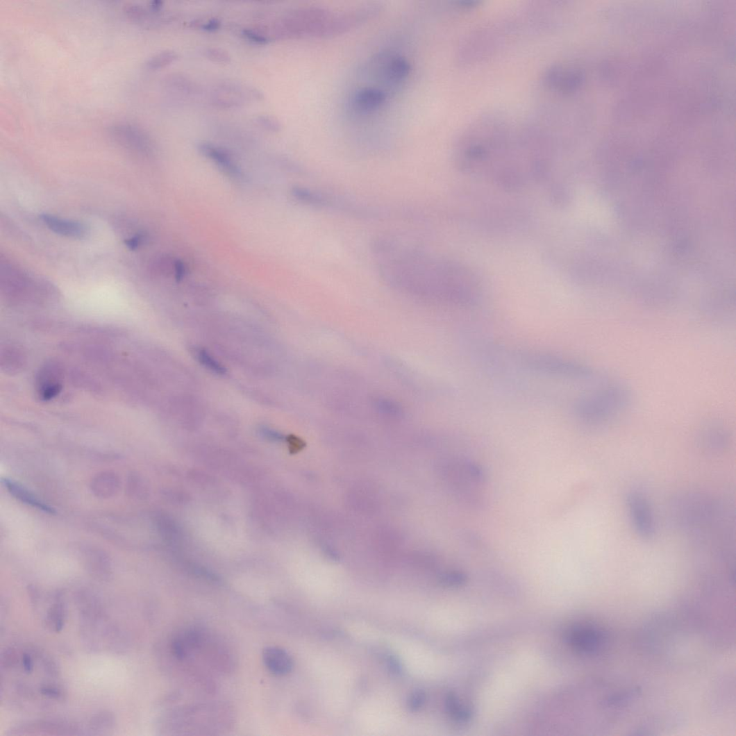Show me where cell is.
<instances>
[{"label": "cell", "mask_w": 736, "mask_h": 736, "mask_svg": "<svg viewBox=\"0 0 736 736\" xmlns=\"http://www.w3.org/2000/svg\"><path fill=\"white\" fill-rule=\"evenodd\" d=\"M374 251L380 276L398 289L460 308L479 299L477 278L463 265L392 238L376 242Z\"/></svg>", "instance_id": "cell-1"}, {"label": "cell", "mask_w": 736, "mask_h": 736, "mask_svg": "<svg viewBox=\"0 0 736 736\" xmlns=\"http://www.w3.org/2000/svg\"><path fill=\"white\" fill-rule=\"evenodd\" d=\"M477 122L460 138L455 157L458 165L475 174H492L505 144L503 127L494 120Z\"/></svg>", "instance_id": "cell-2"}, {"label": "cell", "mask_w": 736, "mask_h": 736, "mask_svg": "<svg viewBox=\"0 0 736 736\" xmlns=\"http://www.w3.org/2000/svg\"><path fill=\"white\" fill-rule=\"evenodd\" d=\"M519 358L521 365L530 371L576 382L587 380L599 373L578 361L545 352H521Z\"/></svg>", "instance_id": "cell-3"}, {"label": "cell", "mask_w": 736, "mask_h": 736, "mask_svg": "<svg viewBox=\"0 0 736 736\" xmlns=\"http://www.w3.org/2000/svg\"><path fill=\"white\" fill-rule=\"evenodd\" d=\"M446 474L460 502L474 508L483 506L486 475L479 464L460 458L449 462Z\"/></svg>", "instance_id": "cell-4"}, {"label": "cell", "mask_w": 736, "mask_h": 736, "mask_svg": "<svg viewBox=\"0 0 736 736\" xmlns=\"http://www.w3.org/2000/svg\"><path fill=\"white\" fill-rule=\"evenodd\" d=\"M369 73L380 84L381 89L394 90L403 85L410 76L411 65L403 56L391 51L376 55L368 65Z\"/></svg>", "instance_id": "cell-5"}, {"label": "cell", "mask_w": 736, "mask_h": 736, "mask_svg": "<svg viewBox=\"0 0 736 736\" xmlns=\"http://www.w3.org/2000/svg\"><path fill=\"white\" fill-rule=\"evenodd\" d=\"M109 133L117 144L134 153L147 155L152 151V142L149 134L131 122H116L110 126Z\"/></svg>", "instance_id": "cell-6"}, {"label": "cell", "mask_w": 736, "mask_h": 736, "mask_svg": "<svg viewBox=\"0 0 736 736\" xmlns=\"http://www.w3.org/2000/svg\"><path fill=\"white\" fill-rule=\"evenodd\" d=\"M567 643L574 650L584 653L598 652L605 644V633L599 627L588 624H578L565 632Z\"/></svg>", "instance_id": "cell-7"}, {"label": "cell", "mask_w": 736, "mask_h": 736, "mask_svg": "<svg viewBox=\"0 0 736 736\" xmlns=\"http://www.w3.org/2000/svg\"><path fill=\"white\" fill-rule=\"evenodd\" d=\"M628 507L638 535L644 540L651 539L655 533V523L647 499L642 493L633 490L628 494Z\"/></svg>", "instance_id": "cell-8"}, {"label": "cell", "mask_w": 736, "mask_h": 736, "mask_svg": "<svg viewBox=\"0 0 736 736\" xmlns=\"http://www.w3.org/2000/svg\"><path fill=\"white\" fill-rule=\"evenodd\" d=\"M543 81L546 87L551 92L567 95L580 88L583 76L578 69L558 65L545 72Z\"/></svg>", "instance_id": "cell-9"}, {"label": "cell", "mask_w": 736, "mask_h": 736, "mask_svg": "<svg viewBox=\"0 0 736 736\" xmlns=\"http://www.w3.org/2000/svg\"><path fill=\"white\" fill-rule=\"evenodd\" d=\"M387 93L379 87H365L352 96V110L358 115H367L379 110L385 103Z\"/></svg>", "instance_id": "cell-10"}, {"label": "cell", "mask_w": 736, "mask_h": 736, "mask_svg": "<svg viewBox=\"0 0 736 736\" xmlns=\"http://www.w3.org/2000/svg\"><path fill=\"white\" fill-rule=\"evenodd\" d=\"M262 658L265 667L275 676H287L293 669L292 658L282 648L274 646L265 647Z\"/></svg>", "instance_id": "cell-11"}, {"label": "cell", "mask_w": 736, "mask_h": 736, "mask_svg": "<svg viewBox=\"0 0 736 736\" xmlns=\"http://www.w3.org/2000/svg\"><path fill=\"white\" fill-rule=\"evenodd\" d=\"M43 222L52 232L69 238L81 239L88 234L85 224L72 220L59 218L53 215H43Z\"/></svg>", "instance_id": "cell-12"}, {"label": "cell", "mask_w": 736, "mask_h": 736, "mask_svg": "<svg viewBox=\"0 0 736 736\" xmlns=\"http://www.w3.org/2000/svg\"><path fill=\"white\" fill-rule=\"evenodd\" d=\"M201 152L212 159L224 172L232 176H238L240 171L231 156L226 151L212 144H203L199 147Z\"/></svg>", "instance_id": "cell-13"}, {"label": "cell", "mask_w": 736, "mask_h": 736, "mask_svg": "<svg viewBox=\"0 0 736 736\" xmlns=\"http://www.w3.org/2000/svg\"><path fill=\"white\" fill-rule=\"evenodd\" d=\"M3 483L10 494L19 501L38 510H43L44 512L49 514L53 515L56 513V511L53 508L50 507L43 501H40L23 485L8 479H4Z\"/></svg>", "instance_id": "cell-14"}, {"label": "cell", "mask_w": 736, "mask_h": 736, "mask_svg": "<svg viewBox=\"0 0 736 736\" xmlns=\"http://www.w3.org/2000/svg\"><path fill=\"white\" fill-rule=\"evenodd\" d=\"M66 620V607L62 596L56 594L47 608L44 617L46 626L51 631L59 632L63 628Z\"/></svg>", "instance_id": "cell-15"}, {"label": "cell", "mask_w": 736, "mask_h": 736, "mask_svg": "<svg viewBox=\"0 0 736 736\" xmlns=\"http://www.w3.org/2000/svg\"><path fill=\"white\" fill-rule=\"evenodd\" d=\"M701 440L706 447L712 449H724L729 440L728 432L721 423H710L703 428Z\"/></svg>", "instance_id": "cell-16"}, {"label": "cell", "mask_w": 736, "mask_h": 736, "mask_svg": "<svg viewBox=\"0 0 736 736\" xmlns=\"http://www.w3.org/2000/svg\"><path fill=\"white\" fill-rule=\"evenodd\" d=\"M120 487V481L115 474L108 472L97 475L92 481V492L97 496L107 499L113 496Z\"/></svg>", "instance_id": "cell-17"}, {"label": "cell", "mask_w": 736, "mask_h": 736, "mask_svg": "<svg viewBox=\"0 0 736 736\" xmlns=\"http://www.w3.org/2000/svg\"><path fill=\"white\" fill-rule=\"evenodd\" d=\"M445 706L449 717L456 722L467 723L473 717L472 710L464 705L453 692L446 695Z\"/></svg>", "instance_id": "cell-18"}, {"label": "cell", "mask_w": 736, "mask_h": 736, "mask_svg": "<svg viewBox=\"0 0 736 736\" xmlns=\"http://www.w3.org/2000/svg\"><path fill=\"white\" fill-rule=\"evenodd\" d=\"M178 56L172 51H165L159 52L151 56L146 62V67L151 70H156L165 67L176 60Z\"/></svg>", "instance_id": "cell-19"}, {"label": "cell", "mask_w": 736, "mask_h": 736, "mask_svg": "<svg viewBox=\"0 0 736 736\" xmlns=\"http://www.w3.org/2000/svg\"><path fill=\"white\" fill-rule=\"evenodd\" d=\"M467 576L464 572L459 570L446 571L440 578V582L442 585L451 587L462 586L467 582Z\"/></svg>", "instance_id": "cell-20"}, {"label": "cell", "mask_w": 736, "mask_h": 736, "mask_svg": "<svg viewBox=\"0 0 736 736\" xmlns=\"http://www.w3.org/2000/svg\"><path fill=\"white\" fill-rule=\"evenodd\" d=\"M115 718L109 712H101L95 715L90 721L91 730H108L113 728Z\"/></svg>", "instance_id": "cell-21"}, {"label": "cell", "mask_w": 736, "mask_h": 736, "mask_svg": "<svg viewBox=\"0 0 736 736\" xmlns=\"http://www.w3.org/2000/svg\"><path fill=\"white\" fill-rule=\"evenodd\" d=\"M199 359L202 365L207 367L212 371L223 375L226 374V368L215 360L207 351H201L199 353Z\"/></svg>", "instance_id": "cell-22"}, {"label": "cell", "mask_w": 736, "mask_h": 736, "mask_svg": "<svg viewBox=\"0 0 736 736\" xmlns=\"http://www.w3.org/2000/svg\"><path fill=\"white\" fill-rule=\"evenodd\" d=\"M426 701V693L421 689L414 691L408 699L407 705L412 712L419 711L425 705Z\"/></svg>", "instance_id": "cell-23"}, {"label": "cell", "mask_w": 736, "mask_h": 736, "mask_svg": "<svg viewBox=\"0 0 736 736\" xmlns=\"http://www.w3.org/2000/svg\"><path fill=\"white\" fill-rule=\"evenodd\" d=\"M258 126L271 132H278L281 128L280 122L271 116H260L256 119Z\"/></svg>", "instance_id": "cell-24"}, {"label": "cell", "mask_w": 736, "mask_h": 736, "mask_svg": "<svg viewBox=\"0 0 736 736\" xmlns=\"http://www.w3.org/2000/svg\"><path fill=\"white\" fill-rule=\"evenodd\" d=\"M206 55L209 59L215 61V62L220 64H228L231 62V57L229 53L220 49H209L206 51Z\"/></svg>", "instance_id": "cell-25"}, {"label": "cell", "mask_w": 736, "mask_h": 736, "mask_svg": "<svg viewBox=\"0 0 736 736\" xmlns=\"http://www.w3.org/2000/svg\"><path fill=\"white\" fill-rule=\"evenodd\" d=\"M243 34L251 42L258 44H267L269 42V39L267 37L254 31L245 30L243 31Z\"/></svg>", "instance_id": "cell-26"}, {"label": "cell", "mask_w": 736, "mask_h": 736, "mask_svg": "<svg viewBox=\"0 0 736 736\" xmlns=\"http://www.w3.org/2000/svg\"><path fill=\"white\" fill-rule=\"evenodd\" d=\"M387 666L388 670H390L391 673H393L394 674H399L402 671V667L400 662H399L397 659L393 656H390L387 658Z\"/></svg>", "instance_id": "cell-27"}, {"label": "cell", "mask_w": 736, "mask_h": 736, "mask_svg": "<svg viewBox=\"0 0 736 736\" xmlns=\"http://www.w3.org/2000/svg\"><path fill=\"white\" fill-rule=\"evenodd\" d=\"M143 238L144 237L142 235H136L126 240V244L130 249L135 250L138 248L139 245L142 243Z\"/></svg>", "instance_id": "cell-28"}, {"label": "cell", "mask_w": 736, "mask_h": 736, "mask_svg": "<svg viewBox=\"0 0 736 736\" xmlns=\"http://www.w3.org/2000/svg\"><path fill=\"white\" fill-rule=\"evenodd\" d=\"M175 269L177 280H181L183 276L185 275V268H184L183 263L177 262L176 264Z\"/></svg>", "instance_id": "cell-29"}, {"label": "cell", "mask_w": 736, "mask_h": 736, "mask_svg": "<svg viewBox=\"0 0 736 736\" xmlns=\"http://www.w3.org/2000/svg\"><path fill=\"white\" fill-rule=\"evenodd\" d=\"M219 27V23L216 19L211 20L206 26H203V28L209 31H215Z\"/></svg>", "instance_id": "cell-30"}]
</instances>
